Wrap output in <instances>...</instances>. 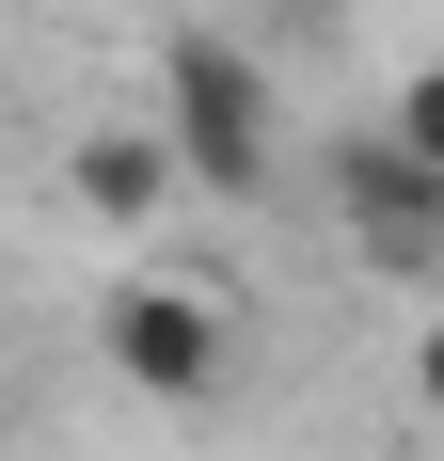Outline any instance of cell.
I'll return each instance as SVG.
<instances>
[{
	"mask_svg": "<svg viewBox=\"0 0 444 461\" xmlns=\"http://www.w3.org/2000/svg\"><path fill=\"white\" fill-rule=\"evenodd\" d=\"M429 398H444V334H429Z\"/></svg>",
	"mask_w": 444,
	"mask_h": 461,
	"instance_id": "5b68a950",
	"label": "cell"
},
{
	"mask_svg": "<svg viewBox=\"0 0 444 461\" xmlns=\"http://www.w3.org/2000/svg\"><path fill=\"white\" fill-rule=\"evenodd\" d=\"M64 191H80L95 223H159V191H175V143H159V128H95L80 159H64Z\"/></svg>",
	"mask_w": 444,
	"mask_h": 461,
	"instance_id": "277c9868",
	"label": "cell"
},
{
	"mask_svg": "<svg viewBox=\"0 0 444 461\" xmlns=\"http://www.w3.org/2000/svg\"><path fill=\"white\" fill-rule=\"evenodd\" d=\"M159 143H175V176H207V191H270V159H286L270 64L238 32H175L159 48Z\"/></svg>",
	"mask_w": 444,
	"mask_h": 461,
	"instance_id": "6da1fadb",
	"label": "cell"
},
{
	"mask_svg": "<svg viewBox=\"0 0 444 461\" xmlns=\"http://www.w3.org/2000/svg\"><path fill=\"white\" fill-rule=\"evenodd\" d=\"M333 207H350V239H381L397 271H429V255H444V176L413 159L397 128H350V143H333Z\"/></svg>",
	"mask_w": 444,
	"mask_h": 461,
	"instance_id": "7a4b0ae2",
	"label": "cell"
},
{
	"mask_svg": "<svg viewBox=\"0 0 444 461\" xmlns=\"http://www.w3.org/2000/svg\"><path fill=\"white\" fill-rule=\"evenodd\" d=\"M95 334H111V366H128L143 398H207V382H222V319L191 303V286H111Z\"/></svg>",
	"mask_w": 444,
	"mask_h": 461,
	"instance_id": "3957f363",
	"label": "cell"
}]
</instances>
